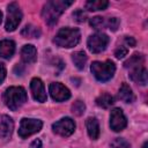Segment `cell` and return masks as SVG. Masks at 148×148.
Segmentation results:
<instances>
[{
	"label": "cell",
	"mask_w": 148,
	"mask_h": 148,
	"mask_svg": "<svg viewBox=\"0 0 148 148\" xmlns=\"http://www.w3.org/2000/svg\"><path fill=\"white\" fill-rule=\"evenodd\" d=\"M127 52H128L127 47L121 45V46H119V47L116 49V51H114V56H116L117 59H121V58H124L125 56H127Z\"/></svg>",
	"instance_id": "28"
},
{
	"label": "cell",
	"mask_w": 148,
	"mask_h": 148,
	"mask_svg": "<svg viewBox=\"0 0 148 148\" xmlns=\"http://www.w3.org/2000/svg\"><path fill=\"white\" fill-rule=\"evenodd\" d=\"M147 146H148V142H145L143 146H142V148H147Z\"/></svg>",
	"instance_id": "32"
},
{
	"label": "cell",
	"mask_w": 148,
	"mask_h": 148,
	"mask_svg": "<svg viewBox=\"0 0 148 148\" xmlns=\"http://www.w3.org/2000/svg\"><path fill=\"white\" fill-rule=\"evenodd\" d=\"M22 20V12L16 2H12L7 7V20L5 28L7 31H14Z\"/></svg>",
	"instance_id": "5"
},
{
	"label": "cell",
	"mask_w": 148,
	"mask_h": 148,
	"mask_svg": "<svg viewBox=\"0 0 148 148\" xmlns=\"http://www.w3.org/2000/svg\"><path fill=\"white\" fill-rule=\"evenodd\" d=\"M86 127H87V132H88L89 136L92 140L98 139V136H99V124H98V120L96 118L89 117L86 120Z\"/></svg>",
	"instance_id": "16"
},
{
	"label": "cell",
	"mask_w": 148,
	"mask_h": 148,
	"mask_svg": "<svg viewBox=\"0 0 148 148\" xmlns=\"http://www.w3.org/2000/svg\"><path fill=\"white\" fill-rule=\"evenodd\" d=\"M143 64V56L141 53H134L124 62L125 68H135L139 66H142Z\"/></svg>",
	"instance_id": "18"
},
{
	"label": "cell",
	"mask_w": 148,
	"mask_h": 148,
	"mask_svg": "<svg viewBox=\"0 0 148 148\" xmlns=\"http://www.w3.org/2000/svg\"><path fill=\"white\" fill-rule=\"evenodd\" d=\"M43 123L39 119H34V118H23L20 123V128H18V135L22 139H25L42 130Z\"/></svg>",
	"instance_id": "6"
},
{
	"label": "cell",
	"mask_w": 148,
	"mask_h": 148,
	"mask_svg": "<svg viewBox=\"0 0 148 148\" xmlns=\"http://www.w3.org/2000/svg\"><path fill=\"white\" fill-rule=\"evenodd\" d=\"M90 71L98 81L105 82V81H109L113 76L116 72V65L111 60L94 61L90 66Z\"/></svg>",
	"instance_id": "4"
},
{
	"label": "cell",
	"mask_w": 148,
	"mask_h": 148,
	"mask_svg": "<svg viewBox=\"0 0 148 148\" xmlns=\"http://www.w3.org/2000/svg\"><path fill=\"white\" fill-rule=\"evenodd\" d=\"M21 58L22 61L25 64H32L37 60V50L34 45L27 44L21 50Z\"/></svg>",
	"instance_id": "13"
},
{
	"label": "cell",
	"mask_w": 148,
	"mask_h": 148,
	"mask_svg": "<svg viewBox=\"0 0 148 148\" xmlns=\"http://www.w3.org/2000/svg\"><path fill=\"white\" fill-rule=\"evenodd\" d=\"M15 52V43L10 39L0 40V57L3 59H10Z\"/></svg>",
	"instance_id": "15"
},
{
	"label": "cell",
	"mask_w": 148,
	"mask_h": 148,
	"mask_svg": "<svg viewBox=\"0 0 148 148\" xmlns=\"http://www.w3.org/2000/svg\"><path fill=\"white\" fill-rule=\"evenodd\" d=\"M5 77H6V67L2 62H0V83L5 80Z\"/></svg>",
	"instance_id": "29"
},
{
	"label": "cell",
	"mask_w": 148,
	"mask_h": 148,
	"mask_svg": "<svg viewBox=\"0 0 148 148\" xmlns=\"http://www.w3.org/2000/svg\"><path fill=\"white\" fill-rule=\"evenodd\" d=\"M72 60L77 69H83L87 62V54L83 51H76L72 54Z\"/></svg>",
	"instance_id": "19"
},
{
	"label": "cell",
	"mask_w": 148,
	"mask_h": 148,
	"mask_svg": "<svg viewBox=\"0 0 148 148\" xmlns=\"http://www.w3.org/2000/svg\"><path fill=\"white\" fill-rule=\"evenodd\" d=\"M73 17H74V20H75L76 22L82 23V22L86 21V13H84L82 9H77V10H75V12L73 13Z\"/></svg>",
	"instance_id": "26"
},
{
	"label": "cell",
	"mask_w": 148,
	"mask_h": 148,
	"mask_svg": "<svg viewBox=\"0 0 148 148\" xmlns=\"http://www.w3.org/2000/svg\"><path fill=\"white\" fill-rule=\"evenodd\" d=\"M21 35L25 38H38L40 36V30L32 24H27L22 29Z\"/></svg>",
	"instance_id": "21"
},
{
	"label": "cell",
	"mask_w": 148,
	"mask_h": 148,
	"mask_svg": "<svg viewBox=\"0 0 148 148\" xmlns=\"http://www.w3.org/2000/svg\"><path fill=\"white\" fill-rule=\"evenodd\" d=\"M52 130L56 134L60 135V136H69L74 133L75 131V123L72 118L69 117H65L58 121H56L52 125Z\"/></svg>",
	"instance_id": "8"
},
{
	"label": "cell",
	"mask_w": 148,
	"mask_h": 148,
	"mask_svg": "<svg viewBox=\"0 0 148 148\" xmlns=\"http://www.w3.org/2000/svg\"><path fill=\"white\" fill-rule=\"evenodd\" d=\"M80 38H81V34H80L79 29L62 28L57 32L53 42L56 43V45H58L60 47L69 49V47L77 45L80 42Z\"/></svg>",
	"instance_id": "3"
},
{
	"label": "cell",
	"mask_w": 148,
	"mask_h": 148,
	"mask_svg": "<svg viewBox=\"0 0 148 148\" xmlns=\"http://www.w3.org/2000/svg\"><path fill=\"white\" fill-rule=\"evenodd\" d=\"M14 130V121L9 116H1L0 118V136L3 139L10 138Z\"/></svg>",
	"instance_id": "12"
},
{
	"label": "cell",
	"mask_w": 148,
	"mask_h": 148,
	"mask_svg": "<svg viewBox=\"0 0 148 148\" xmlns=\"http://www.w3.org/2000/svg\"><path fill=\"white\" fill-rule=\"evenodd\" d=\"M50 95L56 102H64L71 97V91L67 87L59 82H53L49 87Z\"/></svg>",
	"instance_id": "10"
},
{
	"label": "cell",
	"mask_w": 148,
	"mask_h": 148,
	"mask_svg": "<svg viewBox=\"0 0 148 148\" xmlns=\"http://www.w3.org/2000/svg\"><path fill=\"white\" fill-rule=\"evenodd\" d=\"M114 103V99L113 97L110 95V94H102L99 95L97 98H96V104L103 109H109L112 104Z\"/></svg>",
	"instance_id": "22"
},
{
	"label": "cell",
	"mask_w": 148,
	"mask_h": 148,
	"mask_svg": "<svg viewBox=\"0 0 148 148\" xmlns=\"http://www.w3.org/2000/svg\"><path fill=\"white\" fill-rule=\"evenodd\" d=\"M90 25L94 28V29H103L105 25H106V22L104 21V18L103 17H101V16H95V17H91L90 18Z\"/></svg>",
	"instance_id": "24"
},
{
	"label": "cell",
	"mask_w": 148,
	"mask_h": 148,
	"mask_svg": "<svg viewBox=\"0 0 148 148\" xmlns=\"http://www.w3.org/2000/svg\"><path fill=\"white\" fill-rule=\"evenodd\" d=\"M109 6V2L106 0H89L86 2V8L88 10H103Z\"/></svg>",
	"instance_id": "20"
},
{
	"label": "cell",
	"mask_w": 148,
	"mask_h": 148,
	"mask_svg": "<svg viewBox=\"0 0 148 148\" xmlns=\"http://www.w3.org/2000/svg\"><path fill=\"white\" fill-rule=\"evenodd\" d=\"M30 90L32 94V97L35 101L39 102V103H44L46 102V92H45V88H44V83L42 82L40 79L38 77H34L30 82Z\"/></svg>",
	"instance_id": "11"
},
{
	"label": "cell",
	"mask_w": 148,
	"mask_h": 148,
	"mask_svg": "<svg viewBox=\"0 0 148 148\" xmlns=\"http://www.w3.org/2000/svg\"><path fill=\"white\" fill-rule=\"evenodd\" d=\"M111 148H131V146L126 140L121 138H116L111 142Z\"/></svg>",
	"instance_id": "25"
},
{
	"label": "cell",
	"mask_w": 148,
	"mask_h": 148,
	"mask_svg": "<svg viewBox=\"0 0 148 148\" xmlns=\"http://www.w3.org/2000/svg\"><path fill=\"white\" fill-rule=\"evenodd\" d=\"M1 20H2V13H1V10H0V23H1Z\"/></svg>",
	"instance_id": "33"
},
{
	"label": "cell",
	"mask_w": 148,
	"mask_h": 148,
	"mask_svg": "<svg viewBox=\"0 0 148 148\" xmlns=\"http://www.w3.org/2000/svg\"><path fill=\"white\" fill-rule=\"evenodd\" d=\"M109 37L106 34H103V32H96L94 35H91L89 38H88V42H87V45H88V49L90 52L92 53H101L103 52L108 44H109Z\"/></svg>",
	"instance_id": "7"
},
{
	"label": "cell",
	"mask_w": 148,
	"mask_h": 148,
	"mask_svg": "<svg viewBox=\"0 0 148 148\" xmlns=\"http://www.w3.org/2000/svg\"><path fill=\"white\" fill-rule=\"evenodd\" d=\"M126 125H127V120H126V117H125L123 110L119 108L111 110V113H110V127H111V130L114 132H120L126 127Z\"/></svg>",
	"instance_id": "9"
},
{
	"label": "cell",
	"mask_w": 148,
	"mask_h": 148,
	"mask_svg": "<svg viewBox=\"0 0 148 148\" xmlns=\"http://www.w3.org/2000/svg\"><path fill=\"white\" fill-rule=\"evenodd\" d=\"M106 25L109 27L110 30L116 31L118 29V27H119V20L117 17H110L108 20V22H106Z\"/></svg>",
	"instance_id": "27"
},
{
	"label": "cell",
	"mask_w": 148,
	"mask_h": 148,
	"mask_svg": "<svg viewBox=\"0 0 148 148\" xmlns=\"http://www.w3.org/2000/svg\"><path fill=\"white\" fill-rule=\"evenodd\" d=\"M73 1H65V0H52L47 1L42 10V16L46 24L50 27L54 25L58 22L59 16L65 12L67 7H69Z\"/></svg>",
	"instance_id": "1"
},
{
	"label": "cell",
	"mask_w": 148,
	"mask_h": 148,
	"mask_svg": "<svg viewBox=\"0 0 148 148\" xmlns=\"http://www.w3.org/2000/svg\"><path fill=\"white\" fill-rule=\"evenodd\" d=\"M30 148H42V141H40L39 139L34 140V141L30 143Z\"/></svg>",
	"instance_id": "30"
},
{
	"label": "cell",
	"mask_w": 148,
	"mask_h": 148,
	"mask_svg": "<svg viewBox=\"0 0 148 148\" xmlns=\"http://www.w3.org/2000/svg\"><path fill=\"white\" fill-rule=\"evenodd\" d=\"M118 96L121 101H124L125 103H132L134 102L135 97H134V94L131 89V87L127 84V83H123L120 89H119V92H118Z\"/></svg>",
	"instance_id": "17"
},
{
	"label": "cell",
	"mask_w": 148,
	"mask_h": 148,
	"mask_svg": "<svg viewBox=\"0 0 148 148\" xmlns=\"http://www.w3.org/2000/svg\"><path fill=\"white\" fill-rule=\"evenodd\" d=\"M3 102L12 111L18 110L27 102V91L23 87H9L3 92Z\"/></svg>",
	"instance_id": "2"
},
{
	"label": "cell",
	"mask_w": 148,
	"mask_h": 148,
	"mask_svg": "<svg viewBox=\"0 0 148 148\" xmlns=\"http://www.w3.org/2000/svg\"><path fill=\"white\" fill-rule=\"evenodd\" d=\"M84 110H86V104H84L82 101H80V99L75 101V102L73 103V105H72V112H73L74 114H76V116L83 114Z\"/></svg>",
	"instance_id": "23"
},
{
	"label": "cell",
	"mask_w": 148,
	"mask_h": 148,
	"mask_svg": "<svg viewBox=\"0 0 148 148\" xmlns=\"http://www.w3.org/2000/svg\"><path fill=\"white\" fill-rule=\"evenodd\" d=\"M125 42H126L127 45H130V46H135V40H134L133 37H128V36H126V37H125Z\"/></svg>",
	"instance_id": "31"
},
{
	"label": "cell",
	"mask_w": 148,
	"mask_h": 148,
	"mask_svg": "<svg viewBox=\"0 0 148 148\" xmlns=\"http://www.w3.org/2000/svg\"><path fill=\"white\" fill-rule=\"evenodd\" d=\"M130 77L132 81H134L135 83H139L141 86L147 84V71L143 66L132 68V71L130 73Z\"/></svg>",
	"instance_id": "14"
}]
</instances>
